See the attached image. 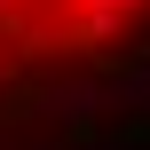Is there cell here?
I'll list each match as a JSON object with an SVG mask.
<instances>
[{
  "instance_id": "cell-2",
  "label": "cell",
  "mask_w": 150,
  "mask_h": 150,
  "mask_svg": "<svg viewBox=\"0 0 150 150\" xmlns=\"http://www.w3.org/2000/svg\"><path fill=\"white\" fill-rule=\"evenodd\" d=\"M71 47H87V55H119V47H134V16L127 8H79L71 16Z\"/></svg>"
},
{
  "instance_id": "cell-5",
  "label": "cell",
  "mask_w": 150,
  "mask_h": 150,
  "mask_svg": "<svg viewBox=\"0 0 150 150\" xmlns=\"http://www.w3.org/2000/svg\"><path fill=\"white\" fill-rule=\"evenodd\" d=\"M8 16H32V0H0V24H8Z\"/></svg>"
},
{
  "instance_id": "cell-3",
  "label": "cell",
  "mask_w": 150,
  "mask_h": 150,
  "mask_svg": "<svg viewBox=\"0 0 150 150\" xmlns=\"http://www.w3.org/2000/svg\"><path fill=\"white\" fill-rule=\"evenodd\" d=\"M103 111H134V119H150V40L103 79Z\"/></svg>"
},
{
  "instance_id": "cell-8",
  "label": "cell",
  "mask_w": 150,
  "mask_h": 150,
  "mask_svg": "<svg viewBox=\"0 0 150 150\" xmlns=\"http://www.w3.org/2000/svg\"><path fill=\"white\" fill-rule=\"evenodd\" d=\"M0 79H8V55H0Z\"/></svg>"
},
{
  "instance_id": "cell-4",
  "label": "cell",
  "mask_w": 150,
  "mask_h": 150,
  "mask_svg": "<svg viewBox=\"0 0 150 150\" xmlns=\"http://www.w3.org/2000/svg\"><path fill=\"white\" fill-rule=\"evenodd\" d=\"M79 150H150V127H134L127 142H95V134H87V142H79Z\"/></svg>"
},
{
  "instance_id": "cell-7",
  "label": "cell",
  "mask_w": 150,
  "mask_h": 150,
  "mask_svg": "<svg viewBox=\"0 0 150 150\" xmlns=\"http://www.w3.org/2000/svg\"><path fill=\"white\" fill-rule=\"evenodd\" d=\"M32 150H79V142H71V134H63V142H32Z\"/></svg>"
},
{
  "instance_id": "cell-6",
  "label": "cell",
  "mask_w": 150,
  "mask_h": 150,
  "mask_svg": "<svg viewBox=\"0 0 150 150\" xmlns=\"http://www.w3.org/2000/svg\"><path fill=\"white\" fill-rule=\"evenodd\" d=\"M111 8H127V16H150V0H111Z\"/></svg>"
},
{
  "instance_id": "cell-1",
  "label": "cell",
  "mask_w": 150,
  "mask_h": 150,
  "mask_svg": "<svg viewBox=\"0 0 150 150\" xmlns=\"http://www.w3.org/2000/svg\"><path fill=\"white\" fill-rule=\"evenodd\" d=\"M24 111H32L40 127H55V134L87 142V134H95V119H103V71H63V79H47Z\"/></svg>"
}]
</instances>
